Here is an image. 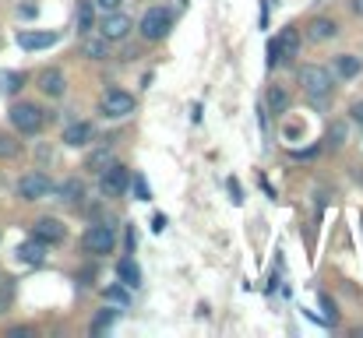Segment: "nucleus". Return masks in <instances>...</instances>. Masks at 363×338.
Listing matches in <instances>:
<instances>
[{
    "label": "nucleus",
    "mask_w": 363,
    "mask_h": 338,
    "mask_svg": "<svg viewBox=\"0 0 363 338\" xmlns=\"http://www.w3.org/2000/svg\"><path fill=\"white\" fill-rule=\"evenodd\" d=\"M130 28H134V21L123 14V11H110V14H103L99 18V35L103 39H110V43H121L130 35Z\"/></svg>",
    "instance_id": "9b49d317"
},
{
    "label": "nucleus",
    "mask_w": 363,
    "mask_h": 338,
    "mask_svg": "<svg viewBox=\"0 0 363 338\" xmlns=\"http://www.w3.org/2000/svg\"><path fill=\"white\" fill-rule=\"evenodd\" d=\"M110 162H113V148H110V145H99V148H92V152L85 155V173L99 176Z\"/></svg>",
    "instance_id": "6ab92c4d"
},
{
    "label": "nucleus",
    "mask_w": 363,
    "mask_h": 338,
    "mask_svg": "<svg viewBox=\"0 0 363 338\" xmlns=\"http://www.w3.org/2000/svg\"><path fill=\"white\" fill-rule=\"evenodd\" d=\"M152 229L162 232V229H166V215H155V219H152Z\"/></svg>",
    "instance_id": "f704fd0d"
},
{
    "label": "nucleus",
    "mask_w": 363,
    "mask_h": 338,
    "mask_svg": "<svg viewBox=\"0 0 363 338\" xmlns=\"http://www.w3.org/2000/svg\"><path fill=\"white\" fill-rule=\"evenodd\" d=\"M7 303H11V289H7V286H4V289H0V314H4V310H7Z\"/></svg>",
    "instance_id": "72a5a7b5"
},
{
    "label": "nucleus",
    "mask_w": 363,
    "mask_h": 338,
    "mask_svg": "<svg viewBox=\"0 0 363 338\" xmlns=\"http://www.w3.org/2000/svg\"><path fill=\"white\" fill-rule=\"evenodd\" d=\"M127 187H130V173H127V166H121V162L113 159V162L99 173V194L113 201V198H123Z\"/></svg>",
    "instance_id": "0eeeda50"
},
{
    "label": "nucleus",
    "mask_w": 363,
    "mask_h": 338,
    "mask_svg": "<svg viewBox=\"0 0 363 338\" xmlns=\"http://www.w3.org/2000/svg\"><path fill=\"white\" fill-rule=\"evenodd\" d=\"M92 134H96V127H92L89 120H74V123H67V127H64L60 141H64L67 148H85V145L92 141Z\"/></svg>",
    "instance_id": "ddd939ff"
},
{
    "label": "nucleus",
    "mask_w": 363,
    "mask_h": 338,
    "mask_svg": "<svg viewBox=\"0 0 363 338\" xmlns=\"http://www.w3.org/2000/svg\"><path fill=\"white\" fill-rule=\"evenodd\" d=\"M303 35H307L311 43H328V39L339 35V21L328 18V14H314V18L303 25Z\"/></svg>",
    "instance_id": "f8f14e48"
},
{
    "label": "nucleus",
    "mask_w": 363,
    "mask_h": 338,
    "mask_svg": "<svg viewBox=\"0 0 363 338\" xmlns=\"http://www.w3.org/2000/svg\"><path fill=\"white\" fill-rule=\"evenodd\" d=\"M230 194H233V201H237V205L243 201V198H240V187H237V180H230Z\"/></svg>",
    "instance_id": "e433bc0d"
},
{
    "label": "nucleus",
    "mask_w": 363,
    "mask_h": 338,
    "mask_svg": "<svg viewBox=\"0 0 363 338\" xmlns=\"http://www.w3.org/2000/svg\"><path fill=\"white\" fill-rule=\"evenodd\" d=\"M53 191H57V201H64L67 208H82V205H85V194H89L78 176H67V180H64L60 187H53Z\"/></svg>",
    "instance_id": "4468645a"
},
{
    "label": "nucleus",
    "mask_w": 363,
    "mask_h": 338,
    "mask_svg": "<svg viewBox=\"0 0 363 338\" xmlns=\"http://www.w3.org/2000/svg\"><path fill=\"white\" fill-rule=\"evenodd\" d=\"M134 113V96L130 92H123V89H106L103 92V99H99V116H106V120H123V116H130Z\"/></svg>",
    "instance_id": "6e6552de"
},
{
    "label": "nucleus",
    "mask_w": 363,
    "mask_h": 338,
    "mask_svg": "<svg viewBox=\"0 0 363 338\" xmlns=\"http://www.w3.org/2000/svg\"><path fill=\"white\" fill-rule=\"evenodd\" d=\"M21 89H25L21 71H0V96H18Z\"/></svg>",
    "instance_id": "b1692460"
},
{
    "label": "nucleus",
    "mask_w": 363,
    "mask_h": 338,
    "mask_svg": "<svg viewBox=\"0 0 363 338\" xmlns=\"http://www.w3.org/2000/svg\"><path fill=\"white\" fill-rule=\"evenodd\" d=\"M14 194H18L21 201H43V198H50V194H53V180H50V173L32 169V173H25V176L18 180Z\"/></svg>",
    "instance_id": "423d86ee"
},
{
    "label": "nucleus",
    "mask_w": 363,
    "mask_h": 338,
    "mask_svg": "<svg viewBox=\"0 0 363 338\" xmlns=\"http://www.w3.org/2000/svg\"><path fill=\"white\" fill-rule=\"evenodd\" d=\"M123 0H96V11L99 14H110V11H121Z\"/></svg>",
    "instance_id": "c85d7f7f"
},
{
    "label": "nucleus",
    "mask_w": 363,
    "mask_h": 338,
    "mask_svg": "<svg viewBox=\"0 0 363 338\" xmlns=\"http://www.w3.org/2000/svg\"><path fill=\"white\" fill-rule=\"evenodd\" d=\"M169 28H173V11L169 7H148L138 21V32H141L145 43H162L169 35Z\"/></svg>",
    "instance_id": "39448f33"
},
{
    "label": "nucleus",
    "mask_w": 363,
    "mask_h": 338,
    "mask_svg": "<svg viewBox=\"0 0 363 338\" xmlns=\"http://www.w3.org/2000/svg\"><path fill=\"white\" fill-rule=\"evenodd\" d=\"M35 89H39L46 99H64V96H67V78H64L60 67H43V71L35 74Z\"/></svg>",
    "instance_id": "9d476101"
},
{
    "label": "nucleus",
    "mask_w": 363,
    "mask_h": 338,
    "mask_svg": "<svg viewBox=\"0 0 363 338\" xmlns=\"http://www.w3.org/2000/svg\"><path fill=\"white\" fill-rule=\"evenodd\" d=\"M350 11H353L357 18H363V0H350Z\"/></svg>",
    "instance_id": "c9c22d12"
},
{
    "label": "nucleus",
    "mask_w": 363,
    "mask_h": 338,
    "mask_svg": "<svg viewBox=\"0 0 363 338\" xmlns=\"http://www.w3.org/2000/svg\"><path fill=\"white\" fill-rule=\"evenodd\" d=\"M82 57H85V60H106V57H110V39L85 32V39H82Z\"/></svg>",
    "instance_id": "a211bd4d"
},
{
    "label": "nucleus",
    "mask_w": 363,
    "mask_h": 338,
    "mask_svg": "<svg viewBox=\"0 0 363 338\" xmlns=\"http://www.w3.org/2000/svg\"><path fill=\"white\" fill-rule=\"evenodd\" d=\"M96 0H78V7H74V25H78V32L85 35V32H92L96 28Z\"/></svg>",
    "instance_id": "aec40b11"
},
{
    "label": "nucleus",
    "mask_w": 363,
    "mask_h": 338,
    "mask_svg": "<svg viewBox=\"0 0 363 338\" xmlns=\"http://www.w3.org/2000/svg\"><path fill=\"white\" fill-rule=\"evenodd\" d=\"M21 155V134L0 130V159H18Z\"/></svg>",
    "instance_id": "393cba45"
},
{
    "label": "nucleus",
    "mask_w": 363,
    "mask_h": 338,
    "mask_svg": "<svg viewBox=\"0 0 363 338\" xmlns=\"http://www.w3.org/2000/svg\"><path fill=\"white\" fill-rule=\"evenodd\" d=\"M328 145H332V148H342V145H346V123H332V130H328Z\"/></svg>",
    "instance_id": "bb28decb"
},
{
    "label": "nucleus",
    "mask_w": 363,
    "mask_h": 338,
    "mask_svg": "<svg viewBox=\"0 0 363 338\" xmlns=\"http://www.w3.org/2000/svg\"><path fill=\"white\" fill-rule=\"evenodd\" d=\"M117 278H121V286H127V289H138L141 286V268L134 264V257H123L121 264H117Z\"/></svg>",
    "instance_id": "5701e85b"
},
{
    "label": "nucleus",
    "mask_w": 363,
    "mask_h": 338,
    "mask_svg": "<svg viewBox=\"0 0 363 338\" xmlns=\"http://www.w3.org/2000/svg\"><path fill=\"white\" fill-rule=\"evenodd\" d=\"M82 250H85L89 257H106V254H113V250H117V225H110V222L89 225V229L82 232Z\"/></svg>",
    "instance_id": "20e7f679"
},
{
    "label": "nucleus",
    "mask_w": 363,
    "mask_h": 338,
    "mask_svg": "<svg viewBox=\"0 0 363 338\" xmlns=\"http://www.w3.org/2000/svg\"><path fill=\"white\" fill-rule=\"evenodd\" d=\"M138 247V236H134V229H127V250H134Z\"/></svg>",
    "instance_id": "4c0bfd02"
},
{
    "label": "nucleus",
    "mask_w": 363,
    "mask_h": 338,
    "mask_svg": "<svg viewBox=\"0 0 363 338\" xmlns=\"http://www.w3.org/2000/svg\"><path fill=\"white\" fill-rule=\"evenodd\" d=\"M32 240H39L46 247H60L67 240V225L60 222V219H53V215H43V219L32 222Z\"/></svg>",
    "instance_id": "1a4fd4ad"
},
{
    "label": "nucleus",
    "mask_w": 363,
    "mask_h": 338,
    "mask_svg": "<svg viewBox=\"0 0 363 338\" xmlns=\"http://www.w3.org/2000/svg\"><path fill=\"white\" fill-rule=\"evenodd\" d=\"M103 296L117 307H127V286H110V289H103Z\"/></svg>",
    "instance_id": "a878e982"
},
{
    "label": "nucleus",
    "mask_w": 363,
    "mask_h": 338,
    "mask_svg": "<svg viewBox=\"0 0 363 338\" xmlns=\"http://www.w3.org/2000/svg\"><path fill=\"white\" fill-rule=\"evenodd\" d=\"M134 187H138V201H148L152 194H148V184H145V176H134Z\"/></svg>",
    "instance_id": "c756f323"
},
{
    "label": "nucleus",
    "mask_w": 363,
    "mask_h": 338,
    "mask_svg": "<svg viewBox=\"0 0 363 338\" xmlns=\"http://www.w3.org/2000/svg\"><path fill=\"white\" fill-rule=\"evenodd\" d=\"M264 106H268V113L282 116V113L289 110V92H286L282 85H272V89L264 92Z\"/></svg>",
    "instance_id": "4be33fe9"
},
{
    "label": "nucleus",
    "mask_w": 363,
    "mask_h": 338,
    "mask_svg": "<svg viewBox=\"0 0 363 338\" xmlns=\"http://www.w3.org/2000/svg\"><path fill=\"white\" fill-rule=\"evenodd\" d=\"M46 243H39V240H25V243H18V250H14V257L21 261V264H28V268H39L43 261H46Z\"/></svg>",
    "instance_id": "f3484780"
},
{
    "label": "nucleus",
    "mask_w": 363,
    "mask_h": 338,
    "mask_svg": "<svg viewBox=\"0 0 363 338\" xmlns=\"http://www.w3.org/2000/svg\"><path fill=\"white\" fill-rule=\"evenodd\" d=\"M7 120H11L14 134H21V137H35V134H43V127H46V110H43L39 103L18 99V103H11Z\"/></svg>",
    "instance_id": "f03ea898"
},
{
    "label": "nucleus",
    "mask_w": 363,
    "mask_h": 338,
    "mask_svg": "<svg viewBox=\"0 0 363 338\" xmlns=\"http://www.w3.org/2000/svg\"><path fill=\"white\" fill-rule=\"evenodd\" d=\"M123 307H103L96 317H92V325H89V332L92 335H103V332H110L113 325H117V317H121Z\"/></svg>",
    "instance_id": "412c9836"
},
{
    "label": "nucleus",
    "mask_w": 363,
    "mask_h": 338,
    "mask_svg": "<svg viewBox=\"0 0 363 338\" xmlns=\"http://www.w3.org/2000/svg\"><path fill=\"white\" fill-rule=\"evenodd\" d=\"M296 78H300V89H303V96L311 103H328L332 92H335V74L328 67H321V64H303L296 71Z\"/></svg>",
    "instance_id": "f257e3e1"
},
{
    "label": "nucleus",
    "mask_w": 363,
    "mask_h": 338,
    "mask_svg": "<svg viewBox=\"0 0 363 338\" xmlns=\"http://www.w3.org/2000/svg\"><path fill=\"white\" fill-rule=\"evenodd\" d=\"M360 71H363V60L353 57V53H339V57L332 60V74H335L339 81H353V78H360Z\"/></svg>",
    "instance_id": "dca6fc26"
},
{
    "label": "nucleus",
    "mask_w": 363,
    "mask_h": 338,
    "mask_svg": "<svg viewBox=\"0 0 363 338\" xmlns=\"http://www.w3.org/2000/svg\"><path fill=\"white\" fill-rule=\"evenodd\" d=\"M350 120H353V123H360V127H363V99H360V103H353V106H350Z\"/></svg>",
    "instance_id": "7c9ffc66"
},
{
    "label": "nucleus",
    "mask_w": 363,
    "mask_h": 338,
    "mask_svg": "<svg viewBox=\"0 0 363 338\" xmlns=\"http://www.w3.org/2000/svg\"><path fill=\"white\" fill-rule=\"evenodd\" d=\"M35 335V328H28V325H14V328H7V338H32Z\"/></svg>",
    "instance_id": "cd10ccee"
},
{
    "label": "nucleus",
    "mask_w": 363,
    "mask_h": 338,
    "mask_svg": "<svg viewBox=\"0 0 363 338\" xmlns=\"http://www.w3.org/2000/svg\"><path fill=\"white\" fill-rule=\"evenodd\" d=\"M18 14H21V18H35V14H39V7H35V4H21V7H18Z\"/></svg>",
    "instance_id": "473e14b6"
},
{
    "label": "nucleus",
    "mask_w": 363,
    "mask_h": 338,
    "mask_svg": "<svg viewBox=\"0 0 363 338\" xmlns=\"http://www.w3.org/2000/svg\"><path fill=\"white\" fill-rule=\"evenodd\" d=\"M57 32H32V28H25V32H18V46L21 50H28V53H35V50H50V46H57Z\"/></svg>",
    "instance_id": "2eb2a0df"
},
{
    "label": "nucleus",
    "mask_w": 363,
    "mask_h": 338,
    "mask_svg": "<svg viewBox=\"0 0 363 338\" xmlns=\"http://www.w3.org/2000/svg\"><path fill=\"white\" fill-rule=\"evenodd\" d=\"M321 307H325V314H328V317H332V325H335V321H339V314H335V303H332L328 296H321Z\"/></svg>",
    "instance_id": "2f4dec72"
},
{
    "label": "nucleus",
    "mask_w": 363,
    "mask_h": 338,
    "mask_svg": "<svg viewBox=\"0 0 363 338\" xmlns=\"http://www.w3.org/2000/svg\"><path fill=\"white\" fill-rule=\"evenodd\" d=\"M296 57H300V28L296 25H286V28H279L268 39V67L293 64Z\"/></svg>",
    "instance_id": "7ed1b4c3"
}]
</instances>
